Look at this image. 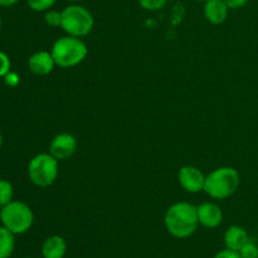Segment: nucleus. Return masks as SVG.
<instances>
[{
  "label": "nucleus",
  "mask_w": 258,
  "mask_h": 258,
  "mask_svg": "<svg viewBox=\"0 0 258 258\" xmlns=\"http://www.w3.org/2000/svg\"><path fill=\"white\" fill-rule=\"evenodd\" d=\"M164 223L166 231L175 238L184 239L193 236L199 226L197 207L188 202L173 204L166 211Z\"/></svg>",
  "instance_id": "f257e3e1"
},
{
  "label": "nucleus",
  "mask_w": 258,
  "mask_h": 258,
  "mask_svg": "<svg viewBox=\"0 0 258 258\" xmlns=\"http://www.w3.org/2000/svg\"><path fill=\"white\" fill-rule=\"evenodd\" d=\"M241 184V176L234 168L223 166L206 176L204 191L213 199H226L233 196Z\"/></svg>",
  "instance_id": "f03ea898"
},
{
  "label": "nucleus",
  "mask_w": 258,
  "mask_h": 258,
  "mask_svg": "<svg viewBox=\"0 0 258 258\" xmlns=\"http://www.w3.org/2000/svg\"><path fill=\"white\" fill-rule=\"evenodd\" d=\"M50 53L55 64L62 68H71L85 60L88 54V48L81 38L66 35L53 43Z\"/></svg>",
  "instance_id": "7ed1b4c3"
},
{
  "label": "nucleus",
  "mask_w": 258,
  "mask_h": 258,
  "mask_svg": "<svg viewBox=\"0 0 258 258\" xmlns=\"http://www.w3.org/2000/svg\"><path fill=\"white\" fill-rule=\"evenodd\" d=\"M0 222L15 236L24 234L34 223V213L28 204L13 201L0 209Z\"/></svg>",
  "instance_id": "20e7f679"
},
{
  "label": "nucleus",
  "mask_w": 258,
  "mask_h": 258,
  "mask_svg": "<svg viewBox=\"0 0 258 258\" xmlns=\"http://www.w3.org/2000/svg\"><path fill=\"white\" fill-rule=\"evenodd\" d=\"M95 25V19L87 8L80 4H71L62 10L60 28L72 37L82 38L90 34Z\"/></svg>",
  "instance_id": "39448f33"
},
{
  "label": "nucleus",
  "mask_w": 258,
  "mask_h": 258,
  "mask_svg": "<svg viewBox=\"0 0 258 258\" xmlns=\"http://www.w3.org/2000/svg\"><path fill=\"white\" fill-rule=\"evenodd\" d=\"M58 174V160L50 154L42 153L33 156L28 165V175L30 181L39 188L52 185L57 180Z\"/></svg>",
  "instance_id": "423d86ee"
},
{
  "label": "nucleus",
  "mask_w": 258,
  "mask_h": 258,
  "mask_svg": "<svg viewBox=\"0 0 258 258\" xmlns=\"http://www.w3.org/2000/svg\"><path fill=\"white\" fill-rule=\"evenodd\" d=\"M178 180L181 188L190 194H197L204 191V184H206V175L201 169L197 166L186 165L179 170Z\"/></svg>",
  "instance_id": "0eeeda50"
},
{
  "label": "nucleus",
  "mask_w": 258,
  "mask_h": 258,
  "mask_svg": "<svg viewBox=\"0 0 258 258\" xmlns=\"http://www.w3.org/2000/svg\"><path fill=\"white\" fill-rule=\"evenodd\" d=\"M77 140L71 134H58L49 144V154L58 161L72 158L77 151Z\"/></svg>",
  "instance_id": "6e6552de"
},
{
  "label": "nucleus",
  "mask_w": 258,
  "mask_h": 258,
  "mask_svg": "<svg viewBox=\"0 0 258 258\" xmlns=\"http://www.w3.org/2000/svg\"><path fill=\"white\" fill-rule=\"evenodd\" d=\"M197 211H198L199 224L206 228H217L221 226L222 221H223V212H222L221 207L216 203L206 202L197 207Z\"/></svg>",
  "instance_id": "1a4fd4ad"
},
{
  "label": "nucleus",
  "mask_w": 258,
  "mask_h": 258,
  "mask_svg": "<svg viewBox=\"0 0 258 258\" xmlns=\"http://www.w3.org/2000/svg\"><path fill=\"white\" fill-rule=\"evenodd\" d=\"M28 66H29L30 72L37 76H47L53 72L55 64L54 58L52 53L47 50H39L32 54L28 59Z\"/></svg>",
  "instance_id": "9d476101"
},
{
  "label": "nucleus",
  "mask_w": 258,
  "mask_h": 258,
  "mask_svg": "<svg viewBox=\"0 0 258 258\" xmlns=\"http://www.w3.org/2000/svg\"><path fill=\"white\" fill-rule=\"evenodd\" d=\"M229 14V8L223 0H208L204 3V17L211 24H223Z\"/></svg>",
  "instance_id": "9b49d317"
},
{
  "label": "nucleus",
  "mask_w": 258,
  "mask_h": 258,
  "mask_svg": "<svg viewBox=\"0 0 258 258\" xmlns=\"http://www.w3.org/2000/svg\"><path fill=\"white\" fill-rule=\"evenodd\" d=\"M249 241V236L244 228L239 226H231L224 233V244L226 248L238 252L247 242Z\"/></svg>",
  "instance_id": "f8f14e48"
},
{
  "label": "nucleus",
  "mask_w": 258,
  "mask_h": 258,
  "mask_svg": "<svg viewBox=\"0 0 258 258\" xmlns=\"http://www.w3.org/2000/svg\"><path fill=\"white\" fill-rule=\"evenodd\" d=\"M67 252V243L60 236H50L43 242L42 256L43 258H63Z\"/></svg>",
  "instance_id": "ddd939ff"
},
{
  "label": "nucleus",
  "mask_w": 258,
  "mask_h": 258,
  "mask_svg": "<svg viewBox=\"0 0 258 258\" xmlns=\"http://www.w3.org/2000/svg\"><path fill=\"white\" fill-rule=\"evenodd\" d=\"M15 249V234L0 226V258H10Z\"/></svg>",
  "instance_id": "4468645a"
},
{
  "label": "nucleus",
  "mask_w": 258,
  "mask_h": 258,
  "mask_svg": "<svg viewBox=\"0 0 258 258\" xmlns=\"http://www.w3.org/2000/svg\"><path fill=\"white\" fill-rule=\"evenodd\" d=\"M13 197H14V189L12 183L5 179H0V208L13 202Z\"/></svg>",
  "instance_id": "2eb2a0df"
},
{
  "label": "nucleus",
  "mask_w": 258,
  "mask_h": 258,
  "mask_svg": "<svg viewBox=\"0 0 258 258\" xmlns=\"http://www.w3.org/2000/svg\"><path fill=\"white\" fill-rule=\"evenodd\" d=\"M57 0H27L28 7L34 12H47V10L52 9L53 5L55 4Z\"/></svg>",
  "instance_id": "dca6fc26"
},
{
  "label": "nucleus",
  "mask_w": 258,
  "mask_h": 258,
  "mask_svg": "<svg viewBox=\"0 0 258 258\" xmlns=\"http://www.w3.org/2000/svg\"><path fill=\"white\" fill-rule=\"evenodd\" d=\"M45 24L52 28H58L62 24V12L55 9H49L44 13Z\"/></svg>",
  "instance_id": "f3484780"
},
{
  "label": "nucleus",
  "mask_w": 258,
  "mask_h": 258,
  "mask_svg": "<svg viewBox=\"0 0 258 258\" xmlns=\"http://www.w3.org/2000/svg\"><path fill=\"white\" fill-rule=\"evenodd\" d=\"M139 4L141 8H144L145 10L149 12H156V10H160L168 4L169 0H138Z\"/></svg>",
  "instance_id": "a211bd4d"
},
{
  "label": "nucleus",
  "mask_w": 258,
  "mask_h": 258,
  "mask_svg": "<svg viewBox=\"0 0 258 258\" xmlns=\"http://www.w3.org/2000/svg\"><path fill=\"white\" fill-rule=\"evenodd\" d=\"M241 258H258V246L249 239L243 247L238 251Z\"/></svg>",
  "instance_id": "6ab92c4d"
},
{
  "label": "nucleus",
  "mask_w": 258,
  "mask_h": 258,
  "mask_svg": "<svg viewBox=\"0 0 258 258\" xmlns=\"http://www.w3.org/2000/svg\"><path fill=\"white\" fill-rule=\"evenodd\" d=\"M10 67L12 63L9 57L4 52H0V78H4L10 72Z\"/></svg>",
  "instance_id": "aec40b11"
},
{
  "label": "nucleus",
  "mask_w": 258,
  "mask_h": 258,
  "mask_svg": "<svg viewBox=\"0 0 258 258\" xmlns=\"http://www.w3.org/2000/svg\"><path fill=\"white\" fill-rule=\"evenodd\" d=\"M19 76L18 73L15 72H9L7 76L4 77V82L5 85L9 86V87H17L19 85Z\"/></svg>",
  "instance_id": "412c9836"
},
{
  "label": "nucleus",
  "mask_w": 258,
  "mask_h": 258,
  "mask_svg": "<svg viewBox=\"0 0 258 258\" xmlns=\"http://www.w3.org/2000/svg\"><path fill=\"white\" fill-rule=\"evenodd\" d=\"M213 258H241V256H239L238 252L226 248L223 251L218 252Z\"/></svg>",
  "instance_id": "4be33fe9"
},
{
  "label": "nucleus",
  "mask_w": 258,
  "mask_h": 258,
  "mask_svg": "<svg viewBox=\"0 0 258 258\" xmlns=\"http://www.w3.org/2000/svg\"><path fill=\"white\" fill-rule=\"evenodd\" d=\"M229 9H239L248 3V0H223Z\"/></svg>",
  "instance_id": "5701e85b"
},
{
  "label": "nucleus",
  "mask_w": 258,
  "mask_h": 258,
  "mask_svg": "<svg viewBox=\"0 0 258 258\" xmlns=\"http://www.w3.org/2000/svg\"><path fill=\"white\" fill-rule=\"evenodd\" d=\"M19 0H0V7H4V8H9L15 5Z\"/></svg>",
  "instance_id": "b1692460"
},
{
  "label": "nucleus",
  "mask_w": 258,
  "mask_h": 258,
  "mask_svg": "<svg viewBox=\"0 0 258 258\" xmlns=\"http://www.w3.org/2000/svg\"><path fill=\"white\" fill-rule=\"evenodd\" d=\"M2 146H3V135L2 133H0V149H2Z\"/></svg>",
  "instance_id": "393cba45"
},
{
  "label": "nucleus",
  "mask_w": 258,
  "mask_h": 258,
  "mask_svg": "<svg viewBox=\"0 0 258 258\" xmlns=\"http://www.w3.org/2000/svg\"><path fill=\"white\" fill-rule=\"evenodd\" d=\"M67 2H71V3H80V2H82V0H67Z\"/></svg>",
  "instance_id": "a878e982"
},
{
  "label": "nucleus",
  "mask_w": 258,
  "mask_h": 258,
  "mask_svg": "<svg viewBox=\"0 0 258 258\" xmlns=\"http://www.w3.org/2000/svg\"><path fill=\"white\" fill-rule=\"evenodd\" d=\"M194 2H199V3H206V2H208V0H194Z\"/></svg>",
  "instance_id": "bb28decb"
},
{
  "label": "nucleus",
  "mask_w": 258,
  "mask_h": 258,
  "mask_svg": "<svg viewBox=\"0 0 258 258\" xmlns=\"http://www.w3.org/2000/svg\"><path fill=\"white\" fill-rule=\"evenodd\" d=\"M0 29H2V17H0Z\"/></svg>",
  "instance_id": "cd10ccee"
},
{
  "label": "nucleus",
  "mask_w": 258,
  "mask_h": 258,
  "mask_svg": "<svg viewBox=\"0 0 258 258\" xmlns=\"http://www.w3.org/2000/svg\"><path fill=\"white\" fill-rule=\"evenodd\" d=\"M24 258H32V257H24Z\"/></svg>",
  "instance_id": "c85d7f7f"
}]
</instances>
